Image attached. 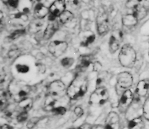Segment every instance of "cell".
<instances>
[{
	"label": "cell",
	"mask_w": 149,
	"mask_h": 129,
	"mask_svg": "<svg viewBox=\"0 0 149 129\" xmlns=\"http://www.w3.org/2000/svg\"><path fill=\"white\" fill-rule=\"evenodd\" d=\"M88 90V80L85 76L77 75L67 88L68 96L72 100H76L82 97Z\"/></svg>",
	"instance_id": "1"
},
{
	"label": "cell",
	"mask_w": 149,
	"mask_h": 129,
	"mask_svg": "<svg viewBox=\"0 0 149 129\" xmlns=\"http://www.w3.org/2000/svg\"><path fill=\"white\" fill-rule=\"evenodd\" d=\"M30 92V87L21 81H12L8 86V93L11 98L15 102L20 103L27 98Z\"/></svg>",
	"instance_id": "2"
},
{
	"label": "cell",
	"mask_w": 149,
	"mask_h": 129,
	"mask_svg": "<svg viewBox=\"0 0 149 129\" xmlns=\"http://www.w3.org/2000/svg\"><path fill=\"white\" fill-rule=\"evenodd\" d=\"M118 58L122 67L132 68L134 66L136 59V51L130 44H126L120 48Z\"/></svg>",
	"instance_id": "3"
},
{
	"label": "cell",
	"mask_w": 149,
	"mask_h": 129,
	"mask_svg": "<svg viewBox=\"0 0 149 129\" xmlns=\"http://www.w3.org/2000/svg\"><path fill=\"white\" fill-rule=\"evenodd\" d=\"M109 97V94L107 89L103 86H100L97 87L91 93L89 102L92 105L100 106L105 104Z\"/></svg>",
	"instance_id": "4"
},
{
	"label": "cell",
	"mask_w": 149,
	"mask_h": 129,
	"mask_svg": "<svg viewBox=\"0 0 149 129\" xmlns=\"http://www.w3.org/2000/svg\"><path fill=\"white\" fill-rule=\"evenodd\" d=\"M134 94L130 89L126 90L122 95L118 104V110L121 113H125L132 104Z\"/></svg>",
	"instance_id": "5"
},
{
	"label": "cell",
	"mask_w": 149,
	"mask_h": 129,
	"mask_svg": "<svg viewBox=\"0 0 149 129\" xmlns=\"http://www.w3.org/2000/svg\"><path fill=\"white\" fill-rule=\"evenodd\" d=\"M68 48L66 42L63 41H53L48 45V50L53 56L58 57L63 55Z\"/></svg>",
	"instance_id": "6"
},
{
	"label": "cell",
	"mask_w": 149,
	"mask_h": 129,
	"mask_svg": "<svg viewBox=\"0 0 149 129\" xmlns=\"http://www.w3.org/2000/svg\"><path fill=\"white\" fill-rule=\"evenodd\" d=\"M65 84L60 80H55L49 84L48 88V96L52 97L56 100L65 91Z\"/></svg>",
	"instance_id": "7"
},
{
	"label": "cell",
	"mask_w": 149,
	"mask_h": 129,
	"mask_svg": "<svg viewBox=\"0 0 149 129\" xmlns=\"http://www.w3.org/2000/svg\"><path fill=\"white\" fill-rule=\"evenodd\" d=\"M117 83L118 86L123 89H128L133 84V76L128 72H122L117 75Z\"/></svg>",
	"instance_id": "8"
},
{
	"label": "cell",
	"mask_w": 149,
	"mask_h": 129,
	"mask_svg": "<svg viewBox=\"0 0 149 129\" xmlns=\"http://www.w3.org/2000/svg\"><path fill=\"white\" fill-rule=\"evenodd\" d=\"M96 22L97 31L99 34L102 35L108 32L109 31L110 24L109 18L106 14L102 13L98 15L97 18Z\"/></svg>",
	"instance_id": "9"
},
{
	"label": "cell",
	"mask_w": 149,
	"mask_h": 129,
	"mask_svg": "<svg viewBox=\"0 0 149 129\" xmlns=\"http://www.w3.org/2000/svg\"><path fill=\"white\" fill-rule=\"evenodd\" d=\"M105 129H120V121L119 115L115 112H110L107 115L105 125Z\"/></svg>",
	"instance_id": "10"
},
{
	"label": "cell",
	"mask_w": 149,
	"mask_h": 129,
	"mask_svg": "<svg viewBox=\"0 0 149 129\" xmlns=\"http://www.w3.org/2000/svg\"><path fill=\"white\" fill-rule=\"evenodd\" d=\"M65 0H56L49 7V12L51 15L55 17H58L62 13L65 11Z\"/></svg>",
	"instance_id": "11"
},
{
	"label": "cell",
	"mask_w": 149,
	"mask_h": 129,
	"mask_svg": "<svg viewBox=\"0 0 149 129\" xmlns=\"http://www.w3.org/2000/svg\"><path fill=\"white\" fill-rule=\"evenodd\" d=\"M149 91V80L144 79L140 81L136 85L135 93L139 97H146Z\"/></svg>",
	"instance_id": "12"
},
{
	"label": "cell",
	"mask_w": 149,
	"mask_h": 129,
	"mask_svg": "<svg viewBox=\"0 0 149 129\" xmlns=\"http://www.w3.org/2000/svg\"><path fill=\"white\" fill-rule=\"evenodd\" d=\"M11 23L16 26L23 25L28 20V17L26 14L19 13L12 15L10 18Z\"/></svg>",
	"instance_id": "13"
},
{
	"label": "cell",
	"mask_w": 149,
	"mask_h": 129,
	"mask_svg": "<svg viewBox=\"0 0 149 129\" xmlns=\"http://www.w3.org/2000/svg\"><path fill=\"white\" fill-rule=\"evenodd\" d=\"M58 25L57 22L51 23L48 25L44 32V39L46 40L50 39V38L54 35L56 32L58 30Z\"/></svg>",
	"instance_id": "14"
},
{
	"label": "cell",
	"mask_w": 149,
	"mask_h": 129,
	"mask_svg": "<svg viewBox=\"0 0 149 129\" xmlns=\"http://www.w3.org/2000/svg\"><path fill=\"white\" fill-rule=\"evenodd\" d=\"M44 25V21L42 19L36 18L32 20L29 24V31L32 34L40 32Z\"/></svg>",
	"instance_id": "15"
},
{
	"label": "cell",
	"mask_w": 149,
	"mask_h": 129,
	"mask_svg": "<svg viewBox=\"0 0 149 129\" xmlns=\"http://www.w3.org/2000/svg\"><path fill=\"white\" fill-rule=\"evenodd\" d=\"M49 10L42 4H37L34 9V13L36 18L42 19L45 18L49 13Z\"/></svg>",
	"instance_id": "16"
},
{
	"label": "cell",
	"mask_w": 149,
	"mask_h": 129,
	"mask_svg": "<svg viewBox=\"0 0 149 129\" xmlns=\"http://www.w3.org/2000/svg\"><path fill=\"white\" fill-rule=\"evenodd\" d=\"M145 123L142 117L134 118L128 123V129H144Z\"/></svg>",
	"instance_id": "17"
},
{
	"label": "cell",
	"mask_w": 149,
	"mask_h": 129,
	"mask_svg": "<svg viewBox=\"0 0 149 129\" xmlns=\"http://www.w3.org/2000/svg\"><path fill=\"white\" fill-rule=\"evenodd\" d=\"M139 20L134 14H128L123 16L122 18V23L126 27H132L137 24Z\"/></svg>",
	"instance_id": "18"
},
{
	"label": "cell",
	"mask_w": 149,
	"mask_h": 129,
	"mask_svg": "<svg viewBox=\"0 0 149 129\" xmlns=\"http://www.w3.org/2000/svg\"><path fill=\"white\" fill-rule=\"evenodd\" d=\"M32 7V0H19L17 8L20 13L26 14Z\"/></svg>",
	"instance_id": "19"
},
{
	"label": "cell",
	"mask_w": 149,
	"mask_h": 129,
	"mask_svg": "<svg viewBox=\"0 0 149 129\" xmlns=\"http://www.w3.org/2000/svg\"><path fill=\"white\" fill-rule=\"evenodd\" d=\"M120 41L115 35H111L109 40V50L111 53H115L120 48Z\"/></svg>",
	"instance_id": "20"
},
{
	"label": "cell",
	"mask_w": 149,
	"mask_h": 129,
	"mask_svg": "<svg viewBox=\"0 0 149 129\" xmlns=\"http://www.w3.org/2000/svg\"><path fill=\"white\" fill-rule=\"evenodd\" d=\"M148 11L142 6H139L133 10V14L139 20L143 19L147 16Z\"/></svg>",
	"instance_id": "21"
},
{
	"label": "cell",
	"mask_w": 149,
	"mask_h": 129,
	"mask_svg": "<svg viewBox=\"0 0 149 129\" xmlns=\"http://www.w3.org/2000/svg\"><path fill=\"white\" fill-rule=\"evenodd\" d=\"M60 21L63 24H66L70 22L73 19V15L70 11L65 10L58 16Z\"/></svg>",
	"instance_id": "22"
},
{
	"label": "cell",
	"mask_w": 149,
	"mask_h": 129,
	"mask_svg": "<svg viewBox=\"0 0 149 129\" xmlns=\"http://www.w3.org/2000/svg\"><path fill=\"white\" fill-rule=\"evenodd\" d=\"M20 107L23 109L24 111H28L31 109L33 104L32 100L30 98H26L19 103Z\"/></svg>",
	"instance_id": "23"
},
{
	"label": "cell",
	"mask_w": 149,
	"mask_h": 129,
	"mask_svg": "<svg viewBox=\"0 0 149 129\" xmlns=\"http://www.w3.org/2000/svg\"><path fill=\"white\" fill-rule=\"evenodd\" d=\"M143 115L144 119L149 121V95L146 98L143 106Z\"/></svg>",
	"instance_id": "24"
},
{
	"label": "cell",
	"mask_w": 149,
	"mask_h": 129,
	"mask_svg": "<svg viewBox=\"0 0 149 129\" xmlns=\"http://www.w3.org/2000/svg\"><path fill=\"white\" fill-rule=\"evenodd\" d=\"M25 32L26 31L24 29L17 30L10 34V35L8 36V39L11 41L15 40L17 39V38H19L20 36H22L24 33H25Z\"/></svg>",
	"instance_id": "25"
},
{
	"label": "cell",
	"mask_w": 149,
	"mask_h": 129,
	"mask_svg": "<svg viewBox=\"0 0 149 129\" xmlns=\"http://www.w3.org/2000/svg\"><path fill=\"white\" fill-rule=\"evenodd\" d=\"M139 6H141L140 3V0H128L126 4L127 7L132 9V10Z\"/></svg>",
	"instance_id": "26"
},
{
	"label": "cell",
	"mask_w": 149,
	"mask_h": 129,
	"mask_svg": "<svg viewBox=\"0 0 149 129\" xmlns=\"http://www.w3.org/2000/svg\"><path fill=\"white\" fill-rule=\"evenodd\" d=\"M74 63V59L70 57H66L61 60V64L66 68H70Z\"/></svg>",
	"instance_id": "27"
},
{
	"label": "cell",
	"mask_w": 149,
	"mask_h": 129,
	"mask_svg": "<svg viewBox=\"0 0 149 129\" xmlns=\"http://www.w3.org/2000/svg\"><path fill=\"white\" fill-rule=\"evenodd\" d=\"M28 117V114L27 111H23L20 114H19L17 117V120L19 123H23L25 121Z\"/></svg>",
	"instance_id": "28"
},
{
	"label": "cell",
	"mask_w": 149,
	"mask_h": 129,
	"mask_svg": "<svg viewBox=\"0 0 149 129\" xmlns=\"http://www.w3.org/2000/svg\"><path fill=\"white\" fill-rule=\"evenodd\" d=\"M39 121H40V118H38V117H33V118H32L31 119H30L29 120V121L27 123L26 126L28 128L31 129L36 125V124L39 122Z\"/></svg>",
	"instance_id": "29"
},
{
	"label": "cell",
	"mask_w": 149,
	"mask_h": 129,
	"mask_svg": "<svg viewBox=\"0 0 149 129\" xmlns=\"http://www.w3.org/2000/svg\"><path fill=\"white\" fill-rule=\"evenodd\" d=\"M53 112L55 114V115H64L66 112V109L65 108L62 107H59L57 108H54L53 110H52Z\"/></svg>",
	"instance_id": "30"
},
{
	"label": "cell",
	"mask_w": 149,
	"mask_h": 129,
	"mask_svg": "<svg viewBox=\"0 0 149 129\" xmlns=\"http://www.w3.org/2000/svg\"><path fill=\"white\" fill-rule=\"evenodd\" d=\"M74 115H75L78 118V117H81V116L83 115L84 114V111H83V109L80 107H77L75 109H74Z\"/></svg>",
	"instance_id": "31"
},
{
	"label": "cell",
	"mask_w": 149,
	"mask_h": 129,
	"mask_svg": "<svg viewBox=\"0 0 149 129\" xmlns=\"http://www.w3.org/2000/svg\"><path fill=\"white\" fill-rule=\"evenodd\" d=\"M19 1V0H8L7 3H8V4L12 7L17 8Z\"/></svg>",
	"instance_id": "32"
},
{
	"label": "cell",
	"mask_w": 149,
	"mask_h": 129,
	"mask_svg": "<svg viewBox=\"0 0 149 129\" xmlns=\"http://www.w3.org/2000/svg\"><path fill=\"white\" fill-rule=\"evenodd\" d=\"M140 4L149 11V0H140Z\"/></svg>",
	"instance_id": "33"
},
{
	"label": "cell",
	"mask_w": 149,
	"mask_h": 129,
	"mask_svg": "<svg viewBox=\"0 0 149 129\" xmlns=\"http://www.w3.org/2000/svg\"><path fill=\"white\" fill-rule=\"evenodd\" d=\"M18 53V50L14 49V50H11V51H10V52L8 53L10 57H14L16 56V55H17V54Z\"/></svg>",
	"instance_id": "34"
},
{
	"label": "cell",
	"mask_w": 149,
	"mask_h": 129,
	"mask_svg": "<svg viewBox=\"0 0 149 129\" xmlns=\"http://www.w3.org/2000/svg\"><path fill=\"white\" fill-rule=\"evenodd\" d=\"M91 125L88 123H85L81 125L78 129H91Z\"/></svg>",
	"instance_id": "35"
},
{
	"label": "cell",
	"mask_w": 149,
	"mask_h": 129,
	"mask_svg": "<svg viewBox=\"0 0 149 129\" xmlns=\"http://www.w3.org/2000/svg\"><path fill=\"white\" fill-rule=\"evenodd\" d=\"M91 129H105L104 126L100 125V124H97V125H94L93 126H91Z\"/></svg>",
	"instance_id": "36"
},
{
	"label": "cell",
	"mask_w": 149,
	"mask_h": 129,
	"mask_svg": "<svg viewBox=\"0 0 149 129\" xmlns=\"http://www.w3.org/2000/svg\"><path fill=\"white\" fill-rule=\"evenodd\" d=\"M1 129H13V128L8 124H3L1 126Z\"/></svg>",
	"instance_id": "37"
},
{
	"label": "cell",
	"mask_w": 149,
	"mask_h": 129,
	"mask_svg": "<svg viewBox=\"0 0 149 129\" xmlns=\"http://www.w3.org/2000/svg\"><path fill=\"white\" fill-rule=\"evenodd\" d=\"M3 1L4 3H7L8 0H3Z\"/></svg>",
	"instance_id": "38"
},
{
	"label": "cell",
	"mask_w": 149,
	"mask_h": 129,
	"mask_svg": "<svg viewBox=\"0 0 149 129\" xmlns=\"http://www.w3.org/2000/svg\"><path fill=\"white\" fill-rule=\"evenodd\" d=\"M32 1L36 2V1H40V0H32Z\"/></svg>",
	"instance_id": "39"
},
{
	"label": "cell",
	"mask_w": 149,
	"mask_h": 129,
	"mask_svg": "<svg viewBox=\"0 0 149 129\" xmlns=\"http://www.w3.org/2000/svg\"><path fill=\"white\" fill-rule=\"evenodd\" d=\"M148 44H149V39H148Z\"/></svg>",
	"instance_id": "40"
},
{
	"label": "cell",
	"mask_w": 149,
	"mask_h": 129,
	"mask_svg": "<svg viewBox=\"0 0 149 129\" xmlns=\"http://www.w3.org/2000/svg\"><path fill=\"white\" fill-rule=\"evenodd\" d=\"M148 56H149V52H148Z\"/></svg>",
	"instance_id": "41"
}]
</instances>
